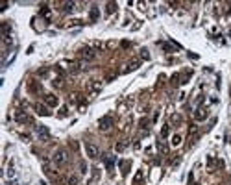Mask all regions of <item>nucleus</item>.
<instances>
[{
  "instance_id": "18",
  "label": "nucleus",
  "mask_w": 231,
  "mask_h": 185,
  "mask_svg": "<svg viewBox=\"0 0 231 185\" xmlns=\"http://www.w3.org/2000/svg\"><path fill=\"white\" fill-rule=\"evenodd\" d=\"M181 142V137L179 135H174V139H172V145H179Z\"/></svg>"
},
{
  "instance_id": "19",
  "label": "nucleus",
  "mask_w": 231,
  "mask_h": 185,
  "mask_svg": "<svg viewBox=\"0 0 231 185\" xmlns=\"http://www.w3.org/2000/svg\"><path fill=\"white\" fill-rule=\"evenodd\" d=\"M148 57H150L148 52H146V50H142V59H148Z\"/></svg>"
},
{
  "instance_id": "1",
  "label": "nucleus",
  "mask_w": 231,
  "mask_h": 185,
  "mask_svg": "<svg viewBox=\"0 0 231 185\" xmlns=\"http://www.w3.org/2000/svg\"><path fill=\"white\" fill-rule=\"evenodd\" d=\"M67 161H68L67 150H57V152L54 154V165H56V167H63Z\"/></svg>"
},
{
  "instance_id": "7",
  "label": "nucleus",
  "mask_w": 231,
  "mask_h": 185,
  "mask_svg": "<svg viewBox=\"0 0 231 185\" xmlns=\"http://www.w3.org/2000/svg\"><path fill=\"white\" fill-rule=\"evenodd\" d=\"M81 57H83V59H92V57H95V50L83 48V50H81Z\"/></svg>"
},
{
  "instance_id": "9",
  "label": "nucleus",
  "mask_w": 231,
  "mask_h": 185,
  "mask_svg": "<svg viewBox=\"0 0 231 185\" xmlns=\"http://www.w3.org/2000/svg\"><path fill=\"white\" fill-rule=\"evenodd\" d=\"M35 111H37L39 115H45V117H46V115H50L48 107H46V106H43V104H37V106H35Z\"/></svg>"
},
{
  "instance_id": "15",
  "label": "nucleus",
  "mask_w": 231,
  "mask_h": 185,
  "mask_svg": "<svg viewBox=\"0 0 231 185\" xmlns=\"http://www.w3.org/2000/svg\"><path fill=\"white\" fill-rule=\"evenodd\" d=\"M28 89L30 91H39V83H28Z\"/></svg>"
},
{
  "instance_id": "10",
  "label": "nucleus",
  "mask_w": 231,
  "mask_h": 185,
  "mask_svg": "<svg viewBox=\"0 0 231 185\" xmlns=\"http://www.w3.org/2000/svg\"><path fill=\"white\" fill-rule=\"evenodd\" d=\"M74 7H76V4H74V2H65V4H63V7H61V11L70 13V11H74Z\"/></svg>"
},
{
  "instance_id": "11",
  "label": "nucleus",
  "mask_w": 231,
  "mask_h": 185,
  "mask_svg": "<svg viewBox=\"0 0 231 185\" xmlns=\"http://www.w3.org/2000/svg\"><path fill=\"white\" fill-rule=\"evenodd\" d=\"M113 165H115V156H107V157H106V167H107V170H113Z\"/></svg>"
},
{
  "instance_id": "4",
  "label": "nucleus",
  "mask_w": 231,
  "mask_h": 185,
  "mask_svg": "<svg viewBox=\"0 0 231 185\" xmlns=\"http://www.w3.org/2000/svg\"><path fill=\"white\" fill-rule=\"evenodd\" d=\"M98 126H100V130H109L111 126H113V117H104V119H100Z\"/></svg>"
},
{
  "instance_id": "17",
  "label": "nucleus",
  "mask_w": 231,
  "mask_h": 185,
  "mask_svg": "<svg viewBox=\"0 0 231 185\" xmlns=\"http://www.w3.org/2000/svg\"><path fill=\"white\" fill-rule=\"evenodd\" d=\"M126 146H128L126 142H118V145H117V150H118V152H122V150H124Z\"/></svg>"
},
{
  "instance_id": "2",
  "label": "nucleus",
  "mask_w": 231,
  "mask_h": 185,
  "mask_svg": "<svg viewBox=\"0 0 231 185\" xmlns=\"http://www.w3.org/2000/svg\"><path fill=\"white\" fill-rule=\"evenodd\" d=\"M35 133L39 135V139H41V141H46V139L50 137L48 128H46V126H43V124H35Z\"/></svg>"
},
{
  "instance_id": "13",
  "label": "nucleus",
  "mask_w": 231,
  "mask_h": 185,
  "mask_svg": "<svg viewBox=\"0 0 231 185\" xmlns=\"http://www.w3.org/2000/svg\"><path fill=\"white\" fill-rule=\"evenodd\" d=\"M117 10V4L115 2H111V4H107V13H113Z\"/></svg>"
},
{
  "instance_id": "3",
  "label": "nucleus",
  "mask_w": 231,
  "mask_h": 185,
  "mask_svg": "<svg viewBox=\"0 0 231 185\" xmlns=\"http://www.w3.org/2000/svg\"><path fill=\"white\" fill-rule=\"evenodd\" d=\"M85 150H87V156H89L91 159H96V157L100 156V150H98L96 145H91V142H87V145H85Z\"/></svg>"
},
{
  "instance_id": "8",
  "label": "nucleus",
  "mask_w": 231,
  "mask_h": 185,
  "mask_svg": "<svg viewBox=\"0 0 231 185\" xmlns=\"http://www.w3.org/2000/svg\"><path fill=\"white\" fill-rule=\"evenodd\" d=\"M196 120H203V119H207V111H205L203 107H198V111H196Z\"/></svg>"
},
{
  "instance_id": "12",
  "label": "nucleus",
  "mask_w": 231,
  "mask_h": 185,
  "mask_svg": "<svg viewBox=\"0 0 231 185\" xmlns=\"http://www.w3.org/2000/svg\"><path fill=\"white\" fill-rule=\"evenodd\" d=\"M98 19V7L92 6V10H91V21H96Z\"/></svg>"
},
{
  "instance_id": "6",
  "label": "nucleus",
  "mask_w": 231,
  "mask_h": 185,
  "mask_svg": "<svg viewBox=\"0 0 231 185\" xmlns=\"http://www.w3.org/2000/svg\"><path fill=\"white\" fill-rule=\"evenodd\" d=\"M45 102H46V106H50V107H56V106H57V98H56L54 95H46V96H45Z\"/></svg>"
},
{
  "instance_id": "16",
  "label": "nucleus",
  "mask_w": 231,
  "mask_h": 185,
  "mask_svg": "<svg viewBox=\"0 0 231 185\" xmlns=\"http://www.w3.org/2000/svg\"><path fill=\"white\" fill-rule=\"evenodd\" d=\"M68 183H70V185H76V183H78V176H70V178H68Z\"/></svg>"
},
{
  "instance_id": "14",
  "label": "nucleus",
  "mask_w": 231,
  "mask_h": 185,
  "mask_svg": "<svg viewBox=\"0 0 231 185\" xmlns=\"http://www.w3.org/2000/svg\"><path fill=\"white\" fill-rule=\"evenodd\" d=\"M207 165H209V167H211V169H213V167H215V165H216V159L209 156V157H207Z\"/></svg>"
},
{
  "instance_id": "5",
  "label": "nucleus",
  "mask_w": 231,
  "mask_h": 185,
  "mask_svg": "<svg viewBox=\"0 0 231 185\" xmlns=\"http://www.w3.org/2000/svg\"><path fill=\"white\" fill-rule=\"evenodd\" d=\"M15 120H17V122H30L32 119H30V117L24 113V111H15Z\"/></svg>"
}]
</instances>
